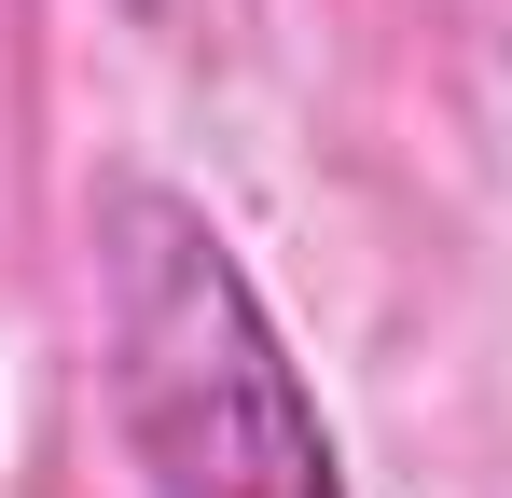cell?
Here are the masks:
<instances>
[{"label": "cell", "instance_id": "1", "mask_svg": "<svg viewBox=\"0 0 512 498\" xmlns=\"http://www.w3.org/2000/svg\"><path fill=\"white\" fill-rule=\"evenodd\" d=\"M97 319L139 498H346L333 415L194 194L167 180L97 194Z\"/></svg>", "mask_w": 512, "mask_h": 498}]
</instances>
